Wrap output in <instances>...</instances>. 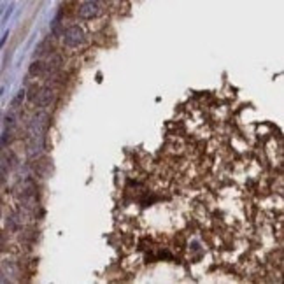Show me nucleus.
<instances>
[{
  "instance_id": "20e7f679",
  "label": "nucleus",
  "mask_w": 284,
  "mask_h": 284,
  "mask_svg": "<svg viewBox=\"0 0 284 284\" xmlns=\"http://www.w3.org/2000/svg\"><path fill=\"white\" fill-rule=\"evenodd\" d=\"M53 99H55V91L51 90V88L46 86V88H39L34 102L37 104L39 107H48V106H51Z\"/></svg>"
},
{
  "instance_id": "0eeeda50",
  "label": "nucleus",
  "mask_w": 284,
  "mask_h": 284,
  "mask_svg": "<svg viewBox=\"0 0 284 284\" xmlns=\"http://www.w3.org/2000/svg\"><path fill=\"white\" fill-rule=\"evenodd\" d=\"M11 139H12V133H11V130H7V132L4 133V137H2V140H0V148L7 146L9 142H11Z\"/></svg>"
},
{
  "instance_id": "6e6552de",
  "label": "nucleus",
  "mask_w": 284,
  "mask_h": 284,
  "mask_svg": "<svg viewBox=\"0 0 284 284\" xmlns=\"http://www.w3.org/2000/svg\"><path fill=\"white\" fill-rule=\"evenodd\" d=\"M23 99H25V91H19V93H18V97H16V99H14V102H12V106H14V107H18L19 106V104H21V100Z\"/></svg>"
},
{
  "instance_id": "9b49d317",
  "label": "nucleus",
  "mask_w": 284,
  "mask_h": 284,
  "mask_svg": "<svg viewBox=\"0 0 284 284\" xmlns=\"http://www.w3.org/2000/svg\"><path fill=\"white\" fill-rule=\"evenodd\" d=\"M2 244H4V239H2V235H0V247H2Z\"/></svg>"
},
{
  "instance_id": "f257e3e1",
  "label": "nucleus",
  "mask_w": 284,
  "mask_h": 284,
  "mask_svg": "<svg viewBox=\"0 0 284 284\" xmlns=\"http://www.w3.org/2000/svg\"><path fill=\"white\" fill-rule=\"evenodd\" d=\"M50 114L48 113H37L32 117L30 125H28V137H42L48 132V126H50Z\"/></svg>"
},
{
  "instance_id": "1a4fd4ad",
  "label": "nucleus",
  "mask_w": 284,
  "mask_h": 284,
  "mask_svg": "<svg viewBox=\"0 0 284 284\" xmlns=\"http://www.w3.org/2000/svg\"><path fill=\"white\" fill-rule=\"evenodd\" d=\"M37 90H39L37 86H32V88H30V93H28V99L34 100V99H35V95H37Z\"/></svg>"
},
{
  "instance_id": "39448f33",
  "label": "nucleus",
  "mask_w": 284,
  "mask_h": 284,
  "mask_svg": "<svg viewBox=\"0 0 284 284\" xmlns=\"http://www.w3.org/2000/svg\"><path fill=\"white\" fill-rule=\"evenodd\" d=\"M44 70H46V63H44V61H41V60L34 61V63L30 65V68H28L30 76H34V77L42 76V74H44Z\"/></svg>"
},
{
  "instance_id": "f8f14e48",
  "label": "nucleus",
  "mask_w": 284,
  "mask_h": 284,
  "mask_svg": "<svg viewBox=\"0 0 284 284\" xmlns=\"http://www.w3.org/2000/svg\"><path fill=\"white\" fill-rule=\"evenodd\" d=\"M93 2H100V0H93Z\"/></svg>"
},
{
  "instance_id": "9d476101",
  "label": "nucleus",
  "mask_w": 284,
  "mask_h": 284,
  "mask_svg": "<svg viewBox=\"0 0 284 284\" xmlns=\"http://www.w3.org/2000/svg\"><path fill=\"white\" fill-rule=\"evenodd\" d=\"M5 174H7V172H5V169L0 167V184H4V182H5Z\"/></svg>"
},
{
  "instance_id": "7ed1b4c3",
  "label": "nucleus",
  "mask_w": 284,
  "mask_h": 284,
  "mask_svg": "<svg viewBox=\"0 0 284 284\" xmlns=\"http://www.w3.org/2000/svg\"><path fill=\"white\" fill-rule=\"evenodd\" d=\"M100 14V4L99 2H93V0H86L83 5L77 11V16L81 19H93Z\"/></svg>"
},
{
  "instance_id": "f03ea898",
  "label": "nucleus",
  "mask_w": 284,
  "mask_h": 284,
  "mask_svg": "<svg viewBox=\"0 0 284 284\" xmlns=\"http://www.w3.org/2000/svg\"><path fill=\"white\" fill-rule=\"evenodd\" d=\"M84 39H86V34H84V30L79 25H74V27L67 28L63 34V42L68 48H77V46L83 44Z\"/></svg>"
},
{
  "instance_id": "423d86ee",
  "label": "nucleus",
  "mask_w": 284,
  "mask_h": 284,
  "mask_svg": "<svg viewBox=\"0 0 284 284\" xmlns=\"http://www.w3.org/2000/svg\"><path fill=\"white\" fill-rule=\"evenodd\" d=\"M46 50H50V51H51L50 42H48V41H44L41 46H39V48H37V51H35V55H37V57H42V55H46V53H48V51H46Z\"/></svg>"
}]
</instances>
